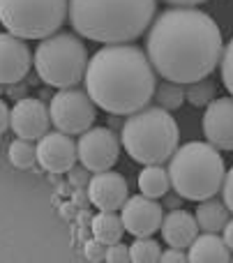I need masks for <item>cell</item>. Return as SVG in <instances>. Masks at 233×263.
Listing matches in <instances>:
<instances>
[{
	"label": "cell",
	"instance_id": "cell-20",
	"mask_svg": "<svg viewBox=\"0 0 233 263\" xmlns=\"http://www.w3.org/2000/svg\"><path fill=\"white\" fill-rule=\"evenodd\" d=\"M92 236L97 240H102L104 245H113V242H120L123 240V233H125V227H123V219L120 215H115V210H100V215L92 217Z\"/></svg>",
	"mask_w": 233,
	"mask_h": 263
},
{
	"label": "cell",
	"instance_id": "cell-10",
	"mask_svg": "<svg viewBox=\"0 0 233 263\" xmlns=\"http://www.w3.org/2000/svg\"><path fill=\"white\" fill-rule=\"evenodd\" d=\"M120 219H123L125 233H129L134 238H143L160 231L162 219H164V210H162L157 199L137 194V196H129L123 203Z\"/></svg>",
	"mask_w": 233,
	"mask_h": 263
},
{
	"label": "cell",
	"instance_id": "cell-1",
	"mask_svg": "<svg viewBox=\"0 0 233 263\" xmlns=\"http://www.w3.org/2000/svg\"><path fill=\"white\" fill-rule=\"evenodd\" d=\"M224 40L215 18L197 7H171L152 18L146 35V53L155 72L166 81L194 83L215 72Z\"/></svg>",
	"mask_w": 233,
	"mask_h": 263
},
{
	"label": "cell",
	"instance_id": "cell-23",
	"mask_svg": "<svg viewBox=\"0 0 233 263\" xmlns=\"http://www.w3.org/2000/svg\"><path fill=\"white\" fill-rule=\"evenodd\" d=\"M185 100L192 106L206 109V106L215 100V83L210 81V77L199 79V81H194V83H187V88H185Z\"/></svg>",
	"mask_w": 233,
	"mask_h": 263
},
{
	"label": "cell",
	"instance_id": "cell-34",
	"mask_svg": "<svg viewBox=\"0 0 233 263\" xmlns=\"http://www.w3.org/2000/svg\"><path fill=\"white\" fill-rule=\"evenodd\" d=\"M180 199H183V196L176 192V196H169V199H166V205H169L171 210H173V208H180Z\"/></svg>",
	"mask_w": 233,
	"mask_h": 263
},
{
	"label": "cell",
	"instance_id": "cell-9",
	"mask_svg": "<svg viewBox=\"0 0 233 263\" xmlns=\"http://www.w3.org/2000/svg\"><path fill=\"white\" fill-rule=\"evenodd\" d=\"M120 139L109 127H90L79 134L76 150L83 168L92 173L109 171L120 157Z\"/></svg>",
	"mask_w": 233,
	"mask_h": 263
},
{
	"label": "cell",
	"instance_id": "cell-26",
	"mask_svg": "<svg viewBox=\"0 0 233 263\" xmlns=\"http://www.w3.org/2000/svg\"><path fill=\"white\" fill-rule=\"evenodd\" d=\"M106 263H127L129 261V247L120 242H113V245H106Z\"/></svg>",
	"mask_w": 233,
	"mask_h": 263
},
{
	"label": "cell",
	"instance_id": "cell-33",
	"mask_svg": "<svg viewBox=\"0 0 233 263\" xmlns=\"http://www.w3.org/2000/svg\"><path fill=\"white\" fill-rule=\"evenodd\" d=\"M164 3L173 5V7H197V5L208 3V0H164Z\"/></svg>",
	"mask_w": 233,
	"mask_h": 263
},
{
	"label": "cell",
	"instance_id": "cell-31",
	"mask_svg": "<svg viewBox=\"0 0 233 263\" xmlns=\"http://www.w3.org/2000/svg\"><path fill=\"white\" fill-rule=\"evenodd\" d=\"M9 114H12V109H7V104L0 100V136H3L9 127Z\"/></svg>",
	"mask_w": 233,
	"mask_h": 263
},
{
	"label": "cell",
	"instance_id": "cell-29",
	"mask_svg": "<svg viewBox=\"0 0 233 263\" xmlns=\"http://www.w3.org/2000/svg\"><path fill=\"white\" fill-rule=\"evenodd\" d=\"M160 261L162 263H185L187 261V254H183V250H178V247H169V250L162 252Z\"/></svg>",
	"mask_w": 233,
	"mask_h": 263
},
{
	"label": "cell",
	"instance_id": "cell-7",
	"mask_svg": "<svg viewBox=\"0 0 233 263\" xmlns=\"http://www.w3.org/2000/svg\"><path fill=\"white\" fill-rule=\"evenodd\" d=\"M69 0H0V23L21 40H44L67 21Z\"/></svg>",
	"mask_w": 233,
	"mask_h": 263
},
{
	"label": "cell",
	"instance_id": "cell-5",
	"mask_svg": "<svg viewBox=\"0 0 233 263\" xmlns=\"http://www.w3.org/2000/svg\"><path fill=\"white\" fill-rule=\"evenodd\" d=\"M120 143L134 162L164 164L180 145V129L171 111L162 106H143L125 120Z\"/></svg>",
	"mask_w": 233,
	"mask_h": 263
},
{
	"label": "cell",
	"instance_id": "cell-13",
	"mask_svg": "<svg viewBox=\"0 0 233 263\" xmlns=\"http://www.w3.org/2000/svg\"><path fill=\"white\" fill-rule=\"evenodd\" d=\"M32 55L26 40L12 35V32H0V86L23 81L30 72Z\"/></svg>",
	"mask_w": 233,
	"mask_h": 263
},
{
	"label": "cell",
	"instance_id": "cell-12",
	"mask_svg": "<svg viewBox=\"0 0 233 263\" xmlns=\"http://www.w3.org/2000/svg\"><path fill=\"white\" fill-rule=\"evenodd\" d=\"M51 116L44 102L35 100V97H21L16 100V104L12 106L9 114V127L14 129V134L28 141H37L49 132Z\"/></svg>",
	"mask_w": 233,
	"mask_h": 263
},
{
	"label": "cell",
	"instance_id": "cell-11",
	"mask_svg": "<svg viewBox=\"0 0 233 263\" xmlns=\"http://www.w3.org/2000/svg\"><path fill=\"white\" fill-rule=\"evenodd\" d=\"M79 159L76 143L69 139V134L55 129L46 132L42 139H37V162L49 173H69Z\"/></svg>",
	"mask_w": 233,
	"mask_h": 263
},
{
	"label": "cell",
	"instance_id": "cell-24",
	"mask_svg": "<svg viewBox=\"0 0 233 263\" xmlns=\"http://www.w3.org/2000/svg\"><path fill=\"white\" fill-rule=\"evenodd\" d=\"M162 256V247L157 240H152L150 236L137 238V240L129 245V261L134 263H155Z\"/></svg>",
	"mask_w": 233,
	"mask_h": 263
},
{
	"label": "cell",
	"instance_id": "cell-21",
	"mask_svg": "<svg viewBox=\"0 0 233 263\" xmlns=\"http://www.w3.org/2000/svg\"><path fill=\"white\" fill-rule=\"evenodd\" d=\"M155 100H157V106L166 111H178L185 102V88L183 83H176V81H166L160 83L155 88Z\"/></svg>",
	"mask_w": 233,
	"mask_h": 263
},
{
	"label": "cell",
	"instance_id": "cell-28",
	"mask_svg": "<svg viewBox=\"0 0 233 263\" xmlns=\"http://www.w3.org/2000/svg\"><path fill=\"white\" fill-rule=\"evenodd\" d=\"M222 201H224L226 208H229L233 215V166L226 171L224 182H222Z\"/></svg>",
	"mask_w": 233,
	"mask_h": 263
},
{
	"label": "cell",
	"instance_id": "cell-8",
	"mask_svg": "<svg viewBox=\"0 0 233 263\" xmlns=\"http://www.w3.org/2000/svg\"><path fill=\"white\" fill-rule=\"evenodd\" d=\"M51 125L65 134H83L95 125L97 118V104L90 100L86 90L76 88H63L53 95L49 104Z\"/></svg>",
	"mask_w": 233,
	"mask_h": 263
},
{
	"label": "cell",
	"instance_id": "cell-17",
	"mask_svg": "<svg viewBox=\"0 0 233 263\" xmlns=\"http://www.w3.org/2000/svg\"><path fill=\"white\" fill-rule=\"evenodd\" d=\"M187 261L192 263H226L231 261V250L226 247L224 238H220L217 233L203 231L194 238V242L189 245Z\"/></svg>",
	"mask_w": 233,
	"mask_h": 263
},
{
	"label": "cell",
	"instance_id": "cell-16",
	"mask_svg": "<svg viewBox=\"0 0 233 263\" xmlns=\"http://www.w3.org/2000/svg\"><path fill=\"white\" fill-rule=\"evenodd\" d=\"M160 231H162V238H164V242L169 247L189 250L194 238L199 236V224H197V217H194L192 213L173 208L164 215Z\"/></svg>",
	"mask_w": 233,
	"mask_h": 263
},
{
	"label": "cell",
	"instance_id": "cell-27",
	"mask_svg": "<svg viewBox=\"0 0 233 263\" xmlns=\"http://www.w3.org/2000/svg\"><path fill=\"white\" fill-rule=\"evenodd\" d=\"M83 256H86V261H104L106 256V245L102 240H97V238H92V240L86 242V247H83Z\"/></svg>",
	"mask_w": 233,
	"mask_h": 263
},
{
	"label": "cell",
	"instance_id": "cell-32",
	"mask_svg": "<svg viewBox=\"0 0 233 263\" xmlns=\"http://www.w3.org/2000/svg\"><path fill=\"white\" fill-rule=\"evenodd\" d=\"M222 238H224L226 247H229V250H231V254H233V219H229V222H226L224 231H222Z\"/></svg>",
	"mask_w": 233,
	"mask_h": 263
},
{
	"label": "cell",
	"instance_id": "cell-4",
	"mask_svg": "<svg viewBox=\"0 0 233 263\" xmlns=\"http://www.w3.org/2000/svg\"><path fill=\"white\" fill-rule=\"evenodd\" d=\"M224 176V159L208 141H189L178 145L169 159L171 187L187 201L212 199L222 190Z\"/></svg>",
	"mask_w": 233,
	"mask_h": 263
},
{
	"label": "cell",
	"instance_id": "cell-30",
	"mask_svg": "<svg viewBox=\"0 0 233 263\" xmlns=\"http://www.w3.org/2000/svg\"><path fill=\"white\" fill-rule=\"evenodd\" d=\"M26 90L28 86L23 81H16V83H9L7 86V95L9 97H16V100H21V97H26Z\"/></svg>",
	"mask_w": 233,
	"mask_h": 263
},
{
	"label": "cell",
	"instance_id": "cell-18",
	"mask_svg": "<svg viewBox=\"0 0 233 263\" xmlns=\"http://www.w3.org/2000/svg\"><path fill=\"white\" fill-rule=\"evenodd\" d=\"M229 215H231V210L226 208L224 201H217L212 196V199H206L197 205V215L194 217H197V224L201 231L220 233V231H224L226 222L231 219Z\"/></svg>",
	"mask_w": 233,
	"mask_h": 263
},
{
	"label": "cell",
	"instance_id": "cell-15",
	"mask_svg": "<svg viewBox=\"0 0 233 263\" xmlns=\"http://www.w3.org/2000/svg\"><path fill=\"white\" fill-rule=\"evenodd\" d=\"M129 199V187L125 176L115 171H100L88 180V201L97 210H120Z\"/></svg>",
	"mask_w": 233,
	"mask_h": 263
},
{
	"label": "cell",
	"instance_id": "cell-3",
	"mask_svg": "<svg viewBox=\"0 0 233 263\" xmlns=\"http://www.w3.org/2000/svg\"><path fill=\"white\" fill-rule=\"evenodd\" d=\"M157 0H69L74 32L100 44H127L150 28Z\"/></svg>",
	"mask_w": 233,
	"mask_h": 263
},
{
	"label": "cell",
	"instance_id": "cell-22",
	"mask_svg": "<svg viewBox=\"0 0 233 263\" xmlns=\"http://www.w3.org/2000/svg\"><path fill=\"white\" fill-rule=\"evenodd\" d=\"M7 157H9V162H12V166L30 168L32 164L37 162V145H32V141L18 136V139H14L12 143H9Z\"/></svg>",
	"mask_w": 233,
	"mask_h": 263
},
{
	"label": "cell",
	"instance_id": "cell-25",
	"mask_svg": "<svg viewBox=\"0 0 233 263\" xmlns=\"http://www.w3.org/2000/svg\"><path fill=\"white\" fill-rule=\"evenodd\" d=\"M220 72H222V83H224V88L231 92V97H233V40L224 46V51H222Z\"/></svg>",
	"mask_w": 233,
	"mask_h": 263
},
{
	"label": "cell",
	"instance_id": "cell-19",
	"mask_svg": "<svg viewBox=\"0 0 233 263\" xmlns=\"http://www.w3.org/2000/svg\"><path fill=\"white\" fill-rule=\"evenodd\" d=\"M171 190V178H169V168H164L162 164H146L139 173V192L143 196L150 199H160L166 196Z\"/></svg>",
	"mask_w": 233,
	"mask_h": 263
},
{
	"label": "cell",
	"instance_id": "cell-2",
	"mask_svg": "<svg viewBox=\"0 0 233 263\" xmlns=\"http://www.w3.org/2000/svg\"><path fill=\"white\" fill-rule=\"evenodd\" d=\"M148 53L127 44H104L86 67V92L111 116H129L155 97L157 77Z\"/></svg>",
	"mask_w": 233,
	"mask_h": 263
},
{
	"label": "cell",
	"instance_id": "cell-6",
	"mask_svg": "<svg viewBox=\"0 0 233 263\" xmlns=\"http://www.w3.org/2000/svg\"><path fill=\"white\" fill-rule=\"evenodd\" d=\"M88 49L79 35L53 32L40 40V46L32 53L35 72L51 88H76L86 77Z\"/></svg>",
	"mask_w": 233,
	"mask_h": 263
},
{
	"label": "cell",
	"instance_id": "cell-14",
	"mask_svg": "<svg viewBox=\"0 0 233 263\" xmlns=\"http://www.w3.org/2000/svg\"><path fill=\"white\" fill-rule=\"evenodd\" d=\"M203 134L217 150L233 153V97H220L206 106Z\"/></svg>",
	"mask_w": 233,
	"mask_h": 263
}]
</instances>
